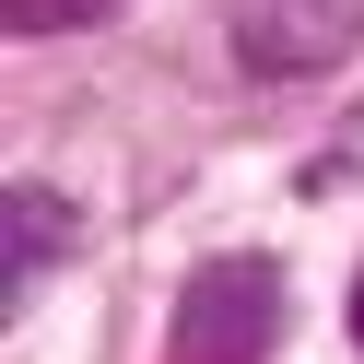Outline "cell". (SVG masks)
I'll list each match as a JSON object with an SVG mask.
<instances>
[{
	"label": "cell",
	"instance_id": "4",
	"mask_svg": "<svg viewBox=\"0 0 364 364\" xmlns=\"http://www.w3.org/2000/svg\"><path fill=\"white\" fill-rule=\"evenodd\" d=\"M12 36H59V24H106V0H0Z\"/></svg>",
	"mask_w": 364,
	"mask_h": 364
},
{
	"label": "cell",
	"instance_id": "2",
	"mask_svg": "<svg viewBox=\"0 0 364 364\" xmlns=\"http://www.w3.org/2000/svg\"><path fill=\"white\" fill-rule=\"evenodd\" d=\"M223 36L259 82H317L364 48V0H223Z\"/></svg>",
	"mask_w": 364,
	"mask_h": 364
},
{
	"label": "cell",
	"instance_id": "3",
	"mask_svg": "<svg viewBox=\"0 0 364 364\" xmlns=\"http://www.w3.org/2000/svg\"><path fill=\"white\" fill-rule=\"evenodd\" d=\"M0 212H12V259H0V306H24V294L48 282V259L71 247V212H59V188H36V176H24L12 200H0Z\"/></svg>",
	"mask_w": 364,
	"mask_h": 364
},
{
	"label": "cell",
	"instance_id": "1",
	"mask_svg": "<svg viewBox=\"0 0 364 364\" xmlns=\"http://www.w3.org/2000/svg\"><path fill=\"white\" fill-rule=\"evenodd\" d=\"M270 341H282V259L235 247V259L188 270V294H176V364H270Z\"/></svg>",
	"mask_w": 364,
	"mask_h": 364
},
{
	"label": "cell",
	"instance_id": "5",
	"mask_svg": "<svg viewBox=\"0 0 364 364\" xmlns=\"http://www.w3.org/2000/svg\"><path fill=\"white\" fill-rule=\"evenodd\" d=\"M353 341H364V282H353Z\"/></svg>",
	"mask_w": 364,
	"mask_h": 364
}]
</instances>
